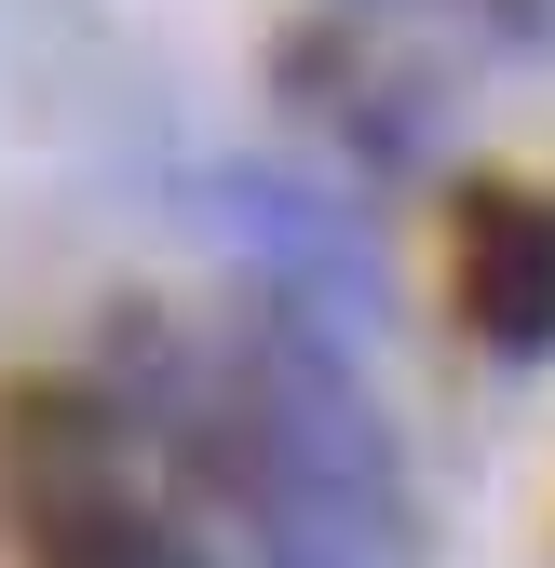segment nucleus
I'll list each match as a JSON object with an SVG mask.
<instances>
[{
	"label": "nucleus",
	"instance_id": "nucleus-1",
	"mask_svg": "<svg viewBox=\"0 0 555 568\" xmlns=\"http://www.w3.org/2000/svg\"><path fill=\"white\" fill-rule=\"evenodd\" d=\"M190 447L218 474L231 528L258 541V568H406L421 555L393 419L353 379L339 325L299 298H258L231 325L218 379L190 393Z\"/></svg>",
	"mask_w": 555,
	"mask_h": 568
},
{
	"label": "nucleus",
	"instance_id": "nucleus-2",
	"mask_svg": "<svg viewBox=\"0 0 555 568\" xmlns=\"http://www.w3.org/2000/svg\"><path fill=\"white\" fill-rule=\"evenodd\" d=\"M0 501H14L28 568H203L176 515L150 501L135 419L82 379H14L0 393Z\"/></svg>",
	"mask_w": 555,
	"mask_h": 568
},
{
	"label": "nucleus",
	"instance_id": "nucleus-3",
	"mask_svg": "<svg viewBox=\"0 0 555 568\" xmlns=\"http://www.w3.org/2000/svg\"><path fill=\"white\" fill-rule=\"evenodd\" d=\"M447 284L488 352H555V190H474Z\"/></svg>",
	"mask_w": 555,
	"mask_h": 568
}]
</instances>
